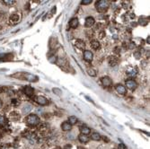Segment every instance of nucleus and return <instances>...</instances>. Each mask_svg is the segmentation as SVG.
<instances>
[{
  "label": "nucleus",
  "mask_w": 150,
  "mask_h": 149,
  "mask_svg": "<svg viewBox=\"0 0 150 149\" xmlns=\"http://www.w3.org/2000/svg\"><path fill=\"white\" fill-rule=\"evenodd\" d=\"M109 6H110V3L107 0H100V1H97L95 4L96 10L99 13H103V12L107 11Z\"/></svg>",
  "instance_id": "nucleus-1"
},
{
  "label": "nucleus",
  "mask_w": 150,
  "mask_h": 149,
  "mask_svg": "<svg viewBox=\"0 0 150 149\" xmlns=\"http://www.w3.org/2000/svg\"><path fill=\"white\" fill-rule=\"evenodd\" d=\"M26 122L31 126H36L40 124V118L36 114H30L26 118Z\"/></svg>",
  "instance_id": "nucleus-2"
},
{
  "label": "nucleus",
  "mask_w": 150,
  "mask_h": 149,
  "mask_svg": "<svg viewBox=\"0 0 150 149\" xmlns=\"http://www.w3.org/2000/svg\"><path fill=\"white\" fill-rule=\"evenodd\" d=\"M14 77L18 78H22V79H25L27 81H30V82H37L38 81V76H34V75H31V74H21L18 76H14Z\"/></svg>",
  "instance_id": "nucleus-3"
},
{
  "label": "nucleus",
  "mask_w": 150,
  "mask_h": 149,
  "mask_svg": "<svg viewBox=\"0 0 150 149\" xmlns=\"http://www.w3.org/2000/svg\"><path fill=\"white\" fill-rule=\"evenodd\" d=\"M125 84H126L127 88H129V89L130 90H135L138 87L137 82L134 81L133 79H127V80L125 81Z\"/></svg>",
  "instance_id": "nucleus-4"
},
{
  "label": "nucleus",
  "mask_w": 150,
  "mask_h": 149,
  "mask_svg": "<svg viewBox=\"0 0 150 149\" xmlns=\"http://www.w3.org/2000/svg\"><path fill=\"white\" fill-rule=\"evenodd\" d=\"M127 76H130V77H134L138 75V68L136 67H130L127 69Z\"/></svg>",
  "instance_id": "nucleus-5"
},
{
  "label": "nucleus",
  "mask_w": 150,
  "mask_h": 149,
  "mask_svg": "<svg viewBox=\"0 0 150 149\" xmlns=\"http://www.w3.org/2000/svg\"><path fill=\"white\" fill-rule=\"evenodd\" d=\"M101 83L104 87H110L112 84V81L109 76H103L101 78Z\"/></svg>",
  "instance_id": "nucleus-6"
},
{
  "label": "nucleus",
  "mask_w": 150,
  "mask_h": 149,
  "mask_svg": "<svg viewBox=\"0 0 150 149\" xmlns=\"http://www.w3.org/2000/svg\"><path fill=\"white\" fill-rule=\"evenodd\" d=\"M73 43H74V45L76 46L77 49H85V41L82 40H80V39H76V40H73Z\"/></svg>",
  "instance_id": "nucleus-7"
},
{
  "label": "nucleus",
  "mask_w": 150,
  "mask_h": 149,
  "mask_svg": "<svg viewBox=\"0 0 150 149\" xmlns=\"http://www.w3.org/2000/svg\"><path fill=\"white\" fill-rule=\"evenodd\" d=\"M19 21H20V15L17 14V13H13V14H12V15L10 16V18H9V22L13 25L16 24Z\"/></svg>",
  "instance_id": "nucleus-8"
},
{
  "label": "nucleus",
  "mask_w": 150,
  "mask_h": 149,
  "mask_svg": "<svg viewBox=\"0 0 150 149\" xmlns=\"http://www.w3.org/2000/svg\"><path fill=\"white\" fill-rule=\"evenodd\" d=\"M115 89H116L117 93L121 95H125L126 93H127V90H126V87L122 85H117L115 86Z\"/></svg>",
  "instance_id": "nucleus-9"
},
{
  "label": "nucleus",
  "mask_w": 150,
  "mask_h": 149,
  "mask_svg": "<svg viewBox=\"0 0 150 149\" xmlns=\"http://www.w3.org/2000/svg\"><path fill=\"white\" fill-rule=\"evenodd\" d=\"M36 102H38L40 105H42V106H44V105H47L48 103H49V101L45 98L44 96H41V95L38 96V97L36 98Z\"/></svg>",
  "instance_id": "nucleus-10"
},
{
  "label": "nucleus",
  "mask_w": 150,
  "mask_h": 149,
  "mask_svg": "<svg viewBox=\"0 0 150 149\" xmlns=\"http://www.w3.org/2000/svg\"><path fill=\"white\" fill-rule=\"evenodd\" d=\"M84 59L86 62H91L93 60V53L90 50H85L84 52Z\"/></svg>",
  "instance_id": "nucleus-11"
},
{
  "label": "nucleus",
  "mask_w": 150,
  "mask_h": 149,
  "mask_svg": "<svg viewBox=\"0 0 150 149\" xmlns=\"http://www.w3.org/2000/svg\"><path fill=\"white\" fill-rule=\"evenodd\" d=\"M95 23V21H94V17L92 16H89L85 19V26L87 27V28H90V27H92L93 25Z\"/></svg>",
  "instance_id": "nucleus-12"
},
{
  "label": "nucleus",
  "mask_w": 150,
  "mask_h": 149,
  "mask_svg": "<svg viewBox=\"0 0 150 149\" xmlns=\"http://www.w3.org/2000/svg\"><path fill=\"white\" fill-rule=\"evenodd\" d=\"M108 61H109V64L112 67H114V66H117L118 63H119V58H117V57H115V56H111V57H109Z\"/></svg>",
  "instance_id": "nucleus-13"
},
{
  "label": "nucleus",
  "mask_w": 150,
  "mask_h": 149,
  "mask_svg": "<svg viewBox=\"0 0 150 149\" xmlns=\"http://www.w3.org/2000/svg\"><path fill=\"white\" fill-rule=\"evenodd\" d=\"M23 92H24V94H26L27 96L31 97V96L33 95L34 89L32 88V87H31V86H24V87H23Z\"/></svg>",
  "instance_id": "nucleus-14"
},
{
  "label": "nucleus",
  "mask_w": 150,
  "mask_h": 149,
  "mask_svg": "<svg viewBox=\"0 0 150 149\" xmlns=\"http://www.w3.org/2000/svg\"><path fill=\"white\" fill-rule=\"evenodd\" d=\"M78 26V19L77 18H72L69 21V27L72 29H76Z\"/></svg>",
  "instance_id": "nucleus-15"
},
{
  "label": "nucleus",
  "mask_w": 150,
  "mask_h": 149,
  "mask_svg": "<svg viewBox=\"0 0 150 149\" xmlns=\"http://www.w3.org/2000/svg\"><path fill=\"white\" fill-rule=\"evenodd\" d=\"M61 128H62V129L64 131H69V130H71V129H72V125H70L69 123L66 121V122L62 123Z\"/></svg>",
  "instance_id": "nucleus-16"
},
{
  "label": "nucleus",
  "mask_w": 150,
  "mask_h": 149,
  "mask_svg": "<svg viewBox=\"0 0 150 149\" xmlns=\"http://www.w3.org/2000/svg\"><path fill=\"white\" fill-rule=\"evenodd\" d=\"M80 130H81V134L85 135V136H87L88 134L91 133V129H90L88 127H86V126H84V127H82L80 129Z\"/></svg>",
  "instance_id": "nucleus-17"
},
{
  "label": "nucleus",
  "mask_w": 150,
  "mask_h": 149,
  "mask_svg": "<svg viewBox=\"0 0 150 149\" xmlns=\"http://www.w3.org/2000/svg\"><path fill=\"white\" fill-rule=\"evenodd\" d=\"M78 139L81 143H87L89 141V138L85 135H83V134H80L78 136Z\"/></svg>",
  "instance_id": "nucleus-18"
},
{
  "label": "nucleus",
  "mask_w": 150,
  "mask_h": 149,
  "mask_svg": "<svg viewBox=\"0 0 150 149\" xmlns=\"http://www.w3.org/2000/svg\"><path fill=\"white\" fill-rule=\"evenodd\" d=\"M91 47L94 50H97L100 48V42H99L98 40H92L91 41Z\"/></svg>",
  "instance_id": "nucleus-19"
},
{
  "label": "nucleus",
  "mask_w": 150,
  "mask_h": 149,
  "mask_svg": "<svg viewBox=\"0 0 150 149\" xmlns=\"http://www.w3.org/2000/svg\"><path fill=\"white\" fill-rule=\"evenodd\" d=\"M22 113H24V114H26V113H28V112H30V111L32 110V107H31V105H30V104H25L24 106L22 107Z\"/></svg>",
  "instance_id": "nucleus-20"
},
{
  "label": "nucleus",
  "mask_w": 150,
  "mask_h": 149,
  "mask_svg": "<svg viewBox=\"0 0 150 149\" xmlns=\"http://www.w3.org/2000/svg\"><path fill=\"white\" fill-rule=\"evenodd\" d=\"M76 122H77V118H76V117H75V116L69 117V119H68V123H69L70 125H74L76 124Z\"/></svg>",
  "instance_id": "nucleus-21"
},
{
  "label": "nucleus",
  "mask_w": 150,
  "mask_h": 149,
  "mask_svg": "<svg viewBox=\"0 0 150 149\" xmlns=\"http://www.w3.org/2000/svg\"><path fill=\"white\" fill-rule=\"evenodd\" d=\"M91 138H92L93 140L99 141L101 139V136H100V134H98V133H93L92 136H91Z\"/></svg>",
  "instance_id": "nucleus-22"
},
{
  "label": "nucleus",
  "mask_w": 150,
  "mask_h": 149,
  "mask_svg": "<svg viewBox=\"0 0 150 149\" xmlns=\"http://www.w3.org/2000/svg\"><path fill=\"white\" fill-rule=\"evenodd\" d=\"M87 74L90 76H96V71L94 68H87Z\"/></svg>",
  "instance_id": "nucleus-23"
},
{
  "label": "nucleus",
  "mask_w": 150,
  "mask_h": 149,
  "mask_svg": "<svg viewBox=\"0 0 150 149\" xmlns=\"http://www.w3.org/2000/svg\"><path fill=\"white\" fill-rule=\"evenodd\" d=\"M52 91H53L54 94H56L57 95H58V96H60L61 94H62V91H61L59 88H53Z\"/></svg>",
  "instance_id": "nucleus-24"
},
{
  "label": "nucleus",
  "mask_w": 150,
  "mask_h": 149,
  "mask_svg": "<svg viewBox=\"0 0 150 149\" xmlns=\"http://www.w3.org/2000/svg\"><path fill=\"white\" fill-rule=\"evenodd\" d=\"M105 31H100V33H99V38L100 39H103V38H105Z\"/></svg>",
  "instance_id": "nucleus-25"
},
{
  "label": "nucleus",
  "mask_w": 150,
  "mask_h": 149,
  "mask_svg": "<svg viewBox=\"0 0 150 149\" xmlns=\"http://www.w3.org/2000/svg\"><path fill=\"white\" fill-rule=\"evenodd\" d=\"M113 51H114L115 54H120V53H121V48H120V47H115L114 49H113Z\"/></svg>",
  "instance_id": "nucleus-26"
},
{
  "label": "nucleus",
  "mask_w": 150,
  "mask_h": 149,
  "mask_svg": "<svg viewBox=\"0 0 150 149\" xmlns=\"http://www.w3.org/2000/svg\"><path fill=\"white\" fill-rule=\"evenodd\" d=\"M92 2H93L92 0H83L82 1V4H89Z\"/></svg>",
  "instance_id": "nucleus-27"
},
{
  "label": "nucleus",
  "mask_w": 150,
  "mask_h": 149,
  "mask_svg": "<svg viewBox=\"0 0 150 149\" xmlns=\"http://www.w3.org/2000/svg\"><path fill=\"white\" fill-rule=\"evenodd\" d=\"M4 4H9V5H10V4H14V2H15V1H11V0H5V1H4Z\"/></svg>",
  "instance_id": "nucleus-28"
},
{
  "label": "nucleus",
  "mask_w": 150,
  "mask_h": 149,
  "mask_svg": "<svg viewBox=\"0 0 150 149\" xmlns=\"http://www.w3.org/2000/svg\"><path fill=\"white\" fill-rule=\"evenodd\" d=\"M139 22H143V23H142V24L143 25H146L147 24V20L146 19H143V18H140V19H139Z\"/></svg>",
  "instance_id": "nucleus-29"
},
{
  "label": "nucleus",
  "mask_w": 150,
  "mask_h": 149,
  "mask_svg": "<svg viewBox=\"0 0 150 149\" xmlns=\"http://www.w3.org/2000/svg\"><path fill=\"white\" fill-rule=\"evenodd\" d=\"M0 124H4V118L3 116H0Z\"/></svg>",
  "instance_id": "nucleus-30"
},
{
  "label": "nucleus",
  "mask_w": 150,
  "mask_h": 149,
  "mask_svg": "<svg viewBox=\"0 0 150 149\" xmlns=\"http://www.w3.org/2000/svg\"><path fill=\"white\" fill-rule=\"evenodd\" d=\"M119 149H126V147L124 146V144H120V145H119Z\"/></svg>",
  "instance_id": "nucleus-31"
},
{
  "label": "nucleus",
  "mask_w": 150,
  "mask_h": 149,
  "mask_svg": "<svg viewBox=\"0 0 150 149\" xmlns=\"http://www.w3.org/2000/svg\"><path fill=\"white\" fill-rule=\"evenodd\" d=\"M139 53H140L139 51H137V52L135 53V57H136V58H139Z\"/></svg>",
  "instance_id": "nucleus-32"
},
{
  "label": "nucleus",
  "mask_w": 150,
  "mask_h": 149,
  "mask_svg": "<svg viewBox=\"0 0 150 149\" xmlns=\"http://www.w3.org/2000/svg\"><path fill=\"white\" fill-rule=\"evenodd\" d=\"M64 149H71V145H66Z\"/></svg>",
  "instance_id": "nucleus-33"
},
{
  "label": "nucleus",
  "mask_w": 150,
  "mask_h": 149,
  "mask_svg": "<svg viewBox=\"0 0 150 149\" xmlns=\"http://www.w3.org/2000/svg\"><path fill=\"white\" fill-rule=\"evenodd\" d=\"M2 58H4V55H0V59H2Z\"/></svg>",
  "instance_id": "nucleus-34"
},
{
  "label": "nucleus",
  "mask_w": 150,
  "mask_h": 149,
  "mask_svg": "<svg viewBox=\"0 0 150 149\" xmlns=\"http://www.w3.org/2000/svg\"><path fill=\"white\" fill-rule=\"evenodd\" d=\"M147 41H148V43L150 42V40H149V37H148V39H147Z\"/></svg>",
  "instance_id": "nucleus-35"
},
{
  "label": "nucleus",
  "mask_w": 150,
  "mask_h": 149,
  "mask_svg": "<svg viewBox=\"0 0 150 149\" xmlns=\"http://www.w3.org/2000/svg\"><path fill=\"white\" fill-rule=\"evenodd\" d=\"M2 107V102H1V101H0V108Z\"/></svg>",
  "instance_id": "nucleus-36"
}]
</instances>
